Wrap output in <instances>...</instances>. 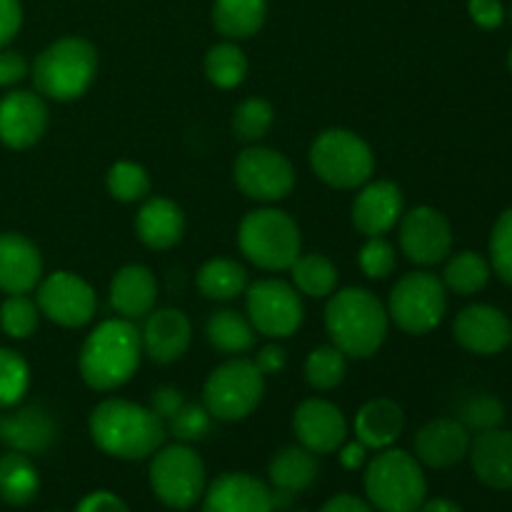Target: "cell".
<instances>
[{
  "instance_id": "1",
  "label": "cell",
  "mask_w": 512,
  "mask_h": 512,
  "mask_svg": "<svg viewBox=\"0 0 512 512\" xmlns=\"http://www.w3.org/2000/svg\"><path fill=\"white\" fill-rule=\"evenodd\" d=\"M90 438L103 453L120 460H145L163 448L165 423L150 408L110 398L90 413Z\"/></svg>"
},
{
  "instance_id": "2",
  "label": "cell",
  "mask_w": 512,
  "mask_h": 512,
  "mask_svg": "<svg viewBox=\"0 0 512 512\" xmlns=\"http://www.w3.org/2000/svg\"><path fill=\"white\" fill-rule=\"evenodd\" d=\"M388 308L365 288H345L325 308L330 340L348 358H370L388 338Z\"/></svg>"
},
{
  "instance_id": "3",
  "label": "cell",
  "mask_w": 512,
  "mask_h": 512,
  "mask_svg": "<svg viewBox=\"0 0 512 512\" xmlns=\"http://www.w3.org/2000/svg\"><path fill=\"white\" fill-rule=\"evenodd\" d=\"M143 358L140 330L133 320L115 318L100 323L80 350V375L93 390H115L128 383Z\"/></svg>"
},
{
  "instance_id": "4",
  "label": "cell",
  "mask_w": 512,
  "mask_h": 512,
  "mask_svg": "<svg viewBox=\"0 0 512 512\" xmlns=\"http://www.w3.org/2000/svg\"><path fill=\"white\" fill-rule=\"evenodd\" d=\"M365 493L380 512H418L428 495V480L418 458L405 450L385 448L368 463Z\"/></svg>"
},
{
  "instance_id": "5",
  "label": "cell",
  "mask_w": 512,
  "mask_h": 512,
  "mask_svg": "<svg viewBox=\"0 0 512 512\" xmlns=\"http://www.w3.org/2000/svg\"><path fill=\"white\" fill-rule=\"evenodd\" d=\"M98 70V53L83 38H63L38 55L33 65V83L50 100H75L90 88Z\"/></svg>"
},
{
  "instance_id": "6",
  "label": "cell",
  "mask_w": 512,
  "mask_h": 512,
  "mask_svg": "<svg viewBox=\"0 0 512 512\" xmlns=\"http://www.w3.org/2000/svg\"><path fill=\"white\" fill-rule=\"evenodd\" d=\"M238 245L258 268L290 270L300 255V228L283 210L260 208L240 223Z\"/></svg>"
},
{
  "instance_id": "7",
  "label": "cell",
  "mask_w": 512,
  "mask_h": 512,
  "mask_svg": "<svg viewBox=\"0 0 512 512\" xmlns=\"http://www.w3.org/2000/svg\"><path fill=\"white\" fill-rule=\"evenodd\" d=\"M310 165L330 188L350 190L368 183L375 170V158L370 145L360 135L333 128L315 138L310 148Z\"/></svg>"
},
{
  "instance_id": "8",
  "label": "cell",
  "mask_w": 512,
  "mask_h": 512,
  "mask_svg": "<svg viewBox=\"0 0 512 512\" xmlns=\"http://www.w3.org/2000/svg\"><path fill=\"white\" fill-rule=\"evenodd\" d=\"M265 395V375L253 360L235 358L210 373L203 388V405L215 420L235 423L253 413Z\"/></svg>"
},
{
  "instance_id": "9",
  "label": "cell",
  "mask_w": 512,
  "mask_h": 512,
  "mask_svg": "<svg viewBox=\"0 0 512 512\" xmlns=\"http://www.w3.org/2000/svg\"><path fill=\"white\" fill-rule=\"evenodd\" d=\"M448 310V288L433 273H408L393 285L388 315L408 335H428L438 328Z\"/></svg>"
},
{
  "instance_id": "10",
  "label": "cell",
  "mask_w": 512,
  "mask_h": 512,
  "mask_svg": "<svg viewBox=\"0 0 512 512\" xmlns=\"http://www.w3.org/2000/svg\"><path fill=\"white\" fill-rule=\"evenodd\" d=\"M150 488L173 510H190L205 493V465L188 445H168L153 453Z\"/></svg>"
},
{
  "instance_id": "11",
  "label": "cell",
  "mask_w": 512,
  "mask_h": 512,
  "mask_svg": "<svg viewBox=\"0 0 512 512\" xmlns=\"http://www.w3.org/2000/svg\"><path fill=\"white\" fill-rule=\"evenodd\" d=\"M245 295H248V320L265 338H290L303 325V300L293 285L278 278L255 280L245 288Z\"/></svg>"
},
{
  "instance_id": "12",
  "label": "cell",
  "mask_w": 512,
  "mask_h": 512,
  "mask_svg": "<svg viewBox=\"0 0 512 512\" xmlns=\"http://www.w3.org/2000/svg\"><path fill=\"white\" fill-rule=\"evenodd\" d=\"M235 185L240 193L258 203H278L290 195L295 185V170L283 153L273 148H245L235 160Z\"/></svg>"
},
{
  "instance_id": "13",
  "label": "cell",
  "mask_w": 512,
  "mask_h": 512,
  "mask_svg": "<svg viewBox=\"0 0 512 512\" xmlns=\"http://www.w3.org/2000/svg\"><path fill=\"white\" fill-rule=\"evenodd\" d=\"M93 288L80 275L58 270L38 283V310L63 328H80L95 315Z\"/></svg>"
},
{
  "instance_id": "14",
  "label": "cell",
  "mask_w": 512,
  "mask_h": 512,
  "mask_svg": "<svg viewBox=\"0 0 512 512\" xmlns=\"http://www.w3.org/2000/svg\"><path fill=\"white\" fill-rule=\"evenodd\" d=\"M400 248L410 263L438 265L453 248V228L440 210L418 205L400 220Z\"/></svg>"
},
{
  "instance_id": "15",
  "label": "cell",
  "mask_w": 512,
  "mask_h": 512,
  "mask_svg": "<svg viewBox=\"0 0 512 512\" xmlns=\"http://www.w3.org/2000/svg\"><path fill=\"white\" fill-rule=\"evenodd\" d=\"M453 335L465 350L475 355H498L512 343V323L503 310L475 303L458 313Z\"/></svg>"
},
{
  "instance_id": "16",
  "label": "cell",
  "mask_w": 512,
  "mask_h": 512,
  "mask_svg": "<svg viewBox=\"0 0 512 512\" xmlns=\"http://www.w3.org/2000/svg\"><path fill=\"white\" fill-rule=\"evenodd\" d=\"M293 428L300 445L315 455L335 453L348 438L343 410L320 398H310L298 405L293 415Z\"/></svg>"
},
{
  "instance_id": "17",
  "label": "cell",
  "mask_w": 512,
  "mask_h": 512,
  "mask_svg": "<svg viewBox=\"0 0 512 512\" xmlns=\"http://www.w3.org/2000/svg\"><path fill=\"white\" fill-rule=\"evenodd\" d=\"M45 128H48V108L40 95L15 90L0 100V140L8 148H30L43 138Z\"/></svg>"
},
{
  "instance_id": "18",
  "label": "cell",
  "mask_w": 512,
  "mask_h": 512,
  "mask_svg": "<svg viewBox=\"0 0 512 512\" xmlns=\"http://www.w3.org/2000/svg\"><path fill=\"white\" fill-rule=\"evenodd\" d=\"M190 338H193V328H190V320L183 310L160 308L145 315L140 343H143V353L153 363L168 365L183 358Z\"/></svg>"
},
{
  "instance_id": "19",
  "label": "cell",
  "mask_w": 512,
  "mask_h": 512,
  "mask_svg": "<svg viewBox=\"0 0 512 512\" xmlns=\"http://www.w3.org/2000/svg\"><path fill=\"white\" fill-rule=\"evenodd\" d=\"M203 495V512H273L270 485L248 473L220 475Z\"/></svg>"
},
{
  "instance_id": "20",
  "label": "cell",
  "mask_w": 512,
  "mask_h": 512,
  "mask_svg": "<svg viewBox=\"0 0 512 512\" xmlns=\"http://www.w3.org/2000/svg\"><path fill=\"white\" fill-rule=\"evenodd\" d=\"M470 450V430L455 418L430 420L415 435V455L418 463L428 468L445 470L458 465Z\"/></svg>"
},
{
  "instance_id": "21",
  "label": "cell",
  "mask_w": 512,
  "mask_h": 512,
  "mask_svg": "<svg viewBox=\"0 0 512 512\" xmlns=\"http://www.w3.org/2000/svg\"><path fill=\"white\" fill-rule=\"evenodd\" d=\"M403 218V193L390 180L368 183L353 203V225L368 238H378Z\"/></svg>"
},
{
  "instance_id": "22",
  "label": "cell",
  "mask_w": 512,
  "mask_h": 512,
  "mask_svg": "<svg viewBox=\"0 0 512 512\" xmlns=\"http://www.w3.org/2000/svg\"><path fill=\"white\" fill-rule=\"evenodd\" d=\"M55 420L40 405L10 410L0 415V443L23 455H40L55 443Z\"/></svg>"
},
{
  "instance_id": "23",
  "label": "cell",
  "mask_w": 512,
  "mask_h": 512,
  "mask_svg": "<svg viewBox=\"0 0 512 512\" xmlns=\"http://www.w3.org/2000/svg\"><path fill=\"white\" fill-rule=\"evenodd\" d=\"M43 258L25 235L0 233V290L25 295L40 283Z\"/></svg>"
},
{
  "instance_id": "24",
  "label": "cell",
  "mask_w": 512,
  "mask_h": 512,
  "mask_svg": "<svg viewBox=\"0 0 512 512\" xmlns=\"http://www.w3.org/2000/svg\"><path fill=\"white\" fill-rule=\"evenodd\" d=\"M470 465L480 483L495 490L512 488V433L510 430H485L470 440Z\"/></svg>"
},
{
  "instance_id": "25",
  "label": "cell",
  "mask_w": 512,
  "mask_h": 512,
  "mask_svg": "<svg viewBox=\"0 0 512 512\" xmlns=\"http://www.w3.org/2000/svg\"><path fill=\"white\" fill-rule=\"evenodd\" d=\"M158 283L145 265H125L110 280V305L125 320L145 318L155 308Z\"/></svg>"
},
{
  "instance_id": "26",
  "label": "cell",
  "mask_w": 512,
  "mask_h": 512,
  "mask_svg": "<svg viewBox=\"0 0 512 512\" xmlns=\"http://www.w3.org/2000/svg\"><path fill=\"white\" fill-rule=\"evenodd\" d=\"M138 238L153 250H168L180 243L185 233V215L173 200L148 198L135 218Z\"/></svg>"
},
{
  "instance_id": "27",
  "label": "cell",
  "mask_w": 512,
  "mask_h": 512,
  "mask_svg": "<svg viewBox=\"0 0 512 512\" xmlns=\"http://www.w3.org/2000/svg\"><path fill=\"white\" fill-rule=\"evenodd\" d=\"M405 428V413L395 400L375 398L355 415V438L368 450H385L400 438Z\"/></svg>"
},
{
  "instance_id": "28",
  "label": "cell",
  "mask_w": 512,
  "mask_h": 512,
  "mask_svg": "<svg viewBox=\"0 0 512 512\" xmlns=\"http://www.w3.org/2000/svg\"><path fill=\"white\" fill-rule=\"evenodd\" d=\"M320 468L315 453H310L303 445H290L283 448L268 465L270 488L285 490V493H303L318 478Z\"/></svg>"
},
{
  "instance_id": "29",
  "label": "cell",
  "mask_w": 512,
  "mask_h": 512,
  "mask_svg": "<svg viewBox=\"0 0 512 512\" xmlns=\"http://www.w3.org/2000/svg\"><path fill=\"white\" fill-rule=\"evenodd\" d=\"M268 15L265 0H215L213 23L220 35L230 40H243L258 33Z\"/></svg>"
},
{
  "instance_id": "30",
  "label": "cell",
  "mask_w": 512,
  "mask_h": 512,
  "mask_svg": "<svg viewBox=\"0 0 512 512\" xmlns=\"http://www.w3.org/2000/svg\"><path fill=\"white\" fill-rule=\"evenodd\" d=\"M40 490V475L33 460L23 453H5L0 458V498L8 505L23 508L33 503Z\"/></svg>"
},
{
  "instance_id": "31",
  "label": "cell",
  "mask_w": 512,
  "mask_h": 512,
  "mask_svg": "<svg viewBox=\"0 0 512 512\" xmlns=\"http://www.w3.org/2000/svg\"><path fill=\"white\" fill-rule=\"evenodd\" d=\"M248 288V273L240 263L228 258H213L198 270V290L203 298L228 303Z\"/></svg>"
},
{
  "instance_id": "32",
  "label": "cell",
  "mask_w": 512,
  "mask_h": 512,
  "mask_svg": "<svg viewBox=\"0 0 512 512\" xmlns=\"http://www.w3.org/2000/svg\"><path fill=\"white\" fill-rule=\"evenodd\" d=\"M205 335L208 343L225 355H243L255 345L253 323L235 310H218L210 315Z\"/></svg>"
},
{
  "instance_id": "33",
  "label": "cell",
  "mask_w": 512,
  "mask_h": 512,
  "mask_svg": "<svg viewBox=\"0 0 512 512\" xmlns=\"http://www.w3.org/2000/svg\"><path fill=\"white\" fill-rule=\"evenodd\" d=\"M490 273H493V268H490V263L483 255L475 253V250H463V253H455L453 258L448 260L445 273L440 280H443L445 288L453 290V293L475 295L488 285Z\"/></svg>"
},
{
  "instance_id": "34",
  "label": "cell",
  "mask_w": 512,
  "mask_h": 512,
  "mask_svg": "<svg viewBox=\"0 0 512 512\" xmlns=\"http://www.w3.org/2000/svg\"><path fill=\"white\" fill-rule=\"evenodd\" d=\"M290 273L295 288L310 298H328L338 285V268L320 253L298 255V260L290 265Z\"/></svg>"
},
{
  "instance_id": "35",
  "label": "cell",
  "mask_w": 512,
  "mask_h": 512,
  "mask_svg": "<svg viewBox=\"0 0 512 512\" xmlns=\"http://www.w3.org/2000/svg\"><path fill=\"white\" fill-rule=\"evenodd\" d=\"M205 75L213 85L230 90L248 75V58L235 43H218L205 55Z\"/></svg>"
},
{
  "instance_id": "36",
  "label": "cell",
  "mask_w": 512,
  "mask_h": 512,
  "mask_svg": "<svg viewBox=\"0 0 512 512\" xmlns=\"http://www.w3.org/2000/svg\"><path fill=\"white\" fill-rule=\"evenodd\" d=\"M348 375V355L340 353L335 345L315 348L305 360V380L315 390H333Z\"/></svg>"
},
{
  "instance_id": "37",
  "label": "cell",
  "mask_w": 512,
  "mask_h": 512,
  "mask_svg": "<svg viewBox=\"0 0 512 512\" xmlns=\"http://www.w3.org/2000/svg\"><path fill=\"white\" fill-rule=\"evenodd\" d=\"M273 105L263 98H248L235 108L233 130L243 143H258L273 128Z\"/></svg>"
},
{
  "instance_id": "38",
  "label": "cell",
  "mask_w": 512,
  "mask_h": 512,
  "mask_svg": "<svg viewBox=\"0 0 512 512\" xmlns=\"http://www.w3.org/2000/svg\"><path fill=\"white\" fill-rule=\"evenodd\" d=\"M30 368L20 353L0 348V408H15L28 393Z\"/></svg>"
},
{
  "instance_id": "39",
  "label": "cell",
  "mask_w": 512,
  "mask_h": 512,
  "mask_svg": "<svg viewBox=\"0 0 512 512\" xmlns=\"http://www.w3.org/2000/svg\"><path fill=\"white\" fill-rule=\"evenodd\" d=\"M108 193L120 203H135L150 193V178L143 165L120 160L108 170Z\"/></svg>"
},
{
  "instance_id": "40",
  "label": "cell",
  "mask_w": 512,
  "mask_h": 512,
  "mask_svg": "<svg viewBox=\"0 0 512 512\" xmlns=\"http://www.w3.org/2000/svg\"><path fill=\"white\" fill-rule=\"evenodd\" d=\"M38 303L28 298V295H10L3 305H0V328L5 335L15 340H25L35 333L38 328Z\"/></svg>"
},
{
  "instance_id": "41",
  "label": "cell",
  "mask_w": 512,
  "mask_h": 512,
  "mask_svg": "<svg viewBox=\"0 0 512 512\" xmlns=\"http://www.w3.org/2000/svg\"><path fill=\"white\" fill-rule=\"evenodd\" d=\"M505 420V405L495 395H473L468 403L460 408V423L475 433L500 428Z\"/></svg>"
},
{
  "instance_id": "42",
  "label": "cell",
  "mask_w": 512,
  "mask_h": 512,
  "mask_svg": "<svg viewBox=\"0 0 512 512\" xmlns=\"http://www.w3.org/2000/svg\"><path fill=\"white\" fill-rule=\"evenodd\" d=\"M213 428V415L208 413L205 405L185 403L173 418L168 420V430L180 440V443H195L203 440Z\"/></svg>"
},
{
  "instance_id": "43",
  "label": "cell",
  "mask_w": 512,
  "mask_h": 512,
  "mask_svg": "<svg viewBox=\"0 0 512 512\" xmlns=\"http://www.w3.org/2000/svg\"><path fill=\"white\" fill-rule=\"evenodd\" d=\"M490 268L503 283L512 285V208L500 215L490 235Z\"/></svg>"
},
{
  "instance_id": "44",
  "label": "cell",
  "mask_w": 512,
  "mask_h": 512,
  "mask_svg": "<svg viewBox=\"0 0 512 512\" xmlns=\"http://www.w3.org/2000/svg\"><path fill=\"white\" fill-rule=\"evenodd\" d=\"M360 268L368 278L383 280L395 270V248L378 235V238H368V243L360 248Z\"/></svg>"
},
{
  "instance_id": "45",
  "label": "cell",
  "mask_w": 512,
  "mask_h": 512,
  "mask_svg": "<svg viewBox=\"0 0 512 512\" xmlns=\"http://www.w3.org/2000/svg\"><path fill=\"white\" fill-rule=\"evenodd\" d=\"M183 405H185V398L178 388H173V385H160V388H155L153 395H150L148 408L153 410L163 423H168V420L173 418Z\"/></svg>"
},
{
  "instance_id": "46",
  "label": "cell",
  "mask_w": 512,
  "mask_h": 512,
  "mask_svg": "<svg viewBox=\"0 0 512 512\" xmlns=\"http://www.w3.org/2000/svg\"><path fill=\"white\" fill-rule=\"evenodd\" d=\"M468 13L485 30L500 28L505 20V8L500 0H468Z\"/></svg>"
},
{
  "instance_id": "47",
  "label": "cell",
  "mask_w": 512,
  "mask_h": 512,
  "mask_svg": "<svg viewBox=\"0 0 512 512\" xmlns=\"http://www.w3.org/2000/svg\"><path fill=\"white\" fill-rule=\"evenodd\" d=\"M23 23V8L18 0H0V48L18 35Z\"/></svg>"
},
{
  "instance_id": "48",
  "label": "cell",
  "mask_w": 512,
  "mask_h": 512,
  "mask_svg": "<svg viewBox=\"0 0 512 512\" xmlns=\"http://www.w3.org/2000/svg\"><path fill=\"white\" fill-rule=\"evenodd\" d=\"M75 512H130V510L118 495L108 493V490H98V493H90L88 498L80 500V505L75 508Z\"/></svg>"
},
{
  "instance_id": "49",
  "label": "cell",
  "mask_w": 512,
  "mask_h": 512,
  "mask_svg": "<svg viewBox=\"0 0 512 512\" xmlns=\"http://www.w3.org/2000/svg\"><path fill=\"white\" fill-rule=\"evenodd\" d=\"M28 75V63L20 53L0 50V85H15Z\"/></svg>"
},
{
  "instance_id": "50",
  "label": "cell",
  "mask_w": 512,
  "mask_h": 512,
  "mask_svg": "<svg viewBox=\"0 0 512 512\" xmlns=\"http://www.w3.org/2000/svg\"><path fill=\"white\" fill-rule=\"evenodd\" d=\"M253 363L263 375H278L285 368V363H288V358H285V350L280 345H265L255 355Z\"/></svg>"
},
{
  "instance_id": "51",
  "label": "cell",
  "mask_w": 512,
  "mask_h": 512,
  "mask_svg": "<svg viewBox=\"0 0 512 512\" xmlns=\"http://www.w3.org/2000/svg\"><path fill=\"white\" fill-rule=\"evenodd\" d=\"M320 512H375L373 505L365 503V500L355 498V495H335V498H330L328 503L320 508Z\"/></svg>"
},
{
  "instance_id": "52",
  "label": "cell",
  "mask_w": 512,
  "mask_h": 512,
  "mask_svg": "<svg viewBox=\"0 0 512 512\" xmlns=\"http://www.w3.org/2000/svg\"><path fill=\"white\" fill-rule=\"evenodd\" d=\"M340 465H343L345 470H358L360 465L365 463V458H368V448H365L360 440H355V443H348V445H340Z\"/></svg>"
},
{
  "instance_id": "53",
  "label": "cell",
  "mask_w": 512,
  "mask_h": 512,
  "mask_svg": "<svg viewBox=\"0 0 512 512\" xmlns=\"http://www.w3.org/2000/svg\"><path fill=\"white\" fill-rule=\"evenodd\" d=\"M418 512H463V510H460V505L453 503V500L433 498V500H425V503L418 508Z\"/></svg>"
},
{
  "instance_id": "54",
  "label": "cell",
  "mask_w": 512,
  "mask_h": 512,
  "mask_svg": "<svg viewBox=\"0 0 512 512\" xmlns=\"http://www.w3.org/2000/svg\"><path fill=\"white\" fill-rule=\"evenodd\" d=\"M508 65H510V70H512V50H510V55H508Z\"/></svg>"
},
{
  "instance_id": "55",
  "label": "cell",
  "mask_w": 512,
  "mask_h": 512,
  "mask_svg": "<svg viewBox=\"0 0 512 512\" xmlns=\"http://www.w3.org/2000/svg\"><path fill=\"white\" fill-rule=\"evenodd\" d=\"M510 23H512V5H510Z\"/></svg>"
},
{
  "instance_id": "56",
  "label": "cell",
  "mask_w": 512,
  "mask_h": 512,
  "mask_svg": "<svg viewBox=\"0 0 512 512\" xmlns=\"http://www.w3.org/2000/svg\"><path fill=\"white\" fill-rule=\"evenodd\" d=\"M295 512H308V510H295Z\"/></svg>"
},
{
  "instance_id": "57",
  "label": "cell",
  "mask_w": 512,
  "mask_h": 512,
  "mask_svg": "<svg viewBox=\"0 0 512 512\" xmlns=\"http://www.w3.org/2000/svg\"><path fill=\"white\" fill-rule=\"evenodd\" d=\"M53 512H58V510H53Z\"/></svg>"
}]
</instances>
